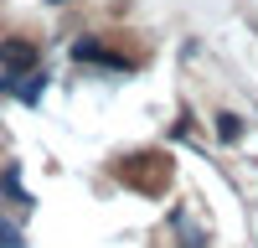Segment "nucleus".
<instances>
[{
	"label": "nucleus",
	"instance_id": "4",
	"mask_svg": "<svg viewBox=\"0 0 258 248\" xmlns=\"http://www.w3.org/2000/svg\"><path fill=\"white\" fill-rule=\"evenodd\" d=\"M0 248H26V243H21V233H16L6 217H0Z\"/></svg>",
	"mask_w": 258,
	"mask_h": 248
},
{
	"label": "nucleus",
	"instance_id": "5",
	"mask_svg": "<svg viewBox=\"0 0 258 248\" xmlns=\"http://www.w3.org/2000/svg\"><path fill=\"white\" fill-rule=\"evenodd\" d=\"M21 98H26V103H36L41 98V78H26V83H21V88H16Z\"/></svg>",
	"mask_w": 258,
	"mask_h": 248
},
{
	"label": "nucleus",
	"instance_id": "1",
	"mask_svg": "<svg viewBox=\"0 0 258 248\" xmlns=\"http://www.w3.org/2000/svg\"><path fill=\"white\" fill-rule=\"evenodd\" d=\"M0 68H6L11 78H26L36 68V47L26 36H6V41H0Z\"/></svg>",
	"mask_w": 258,
	"mask_h": 248
},
{
	"label": "nucleus",
	"instance_id": "3",
	"mask_svg": "<svg viewBox=\"0 0 258 248\" xmlns=\"http://www.w3.org/2000/svg\"><path fill=\"white\" fill-rule=\"evenodd\" d=\"M217 135L232 145V140H243V119L238 114H217Z\"/></svg>",
	"mask_w": 258,
	"mask_h": 248
},
{
	"label": "nucleus",
	"instance_id": "2",
	"mask_svg": "<svg viewBox=\"0 0 258 248\" xmlns=\"http://www.w3.org/2000/svg\"><path fill=\"white\" fill-rule=\"evenodd\" d=\"M73 57H78V62H98V68H114V73H129V68H135L129 57H119V52H103V41H93V36H83L78 47H73Z\"/></svg>",
	"mask_w": 258,
	"mask_h": 248
},
{
	"label": "nucleus",
	"instance_id": "6",
	"mask_svg": "<svg viewBox=\"0 0 258 248\" xmlns=\"http://www.w3.org/2000/svg\"><path fill=\"white\" fill-rule=\"evenodd\" d=\"M47 6H68V0H47Z\"/></svg>",
	"mask_w": 258,
	"mask_h": 248
}]
</instances>
